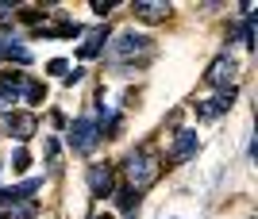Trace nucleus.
Segmentation results:
<instances>
[{"label": "nucleus", "mask_w": 258, "mask_h": 219, "mask_svg": "<svg viewBox=\"0 0 258 219\" xmlns=\"http://www.w3.org/2000/svg\"><path fill=\"white\" fill-rule=\"evenodd\" d=\"M4 62H16V66H27V62H31V54H27L23 46H12V43H8V50H4Z\"/></svg>", "instance_id": "obj_16"}, {"label": "nucleus", "mask_w": 258, "mask_h": 219, "mask_svg": "<svg viewBox=\"0 0 258 219\" xmlns=\"http://www.w3.org/2000/svg\"><path fill=\"white\" fill-rule=\"evenodd\" d=\"M197 150H201L197 131H177V139H173V162H189Z\"/></svg>", "instance_id": "obj_7"}, {"label": "nucleus", "mask_w": 258, "mask_h": 219, "mask_svg": "<svg viewBox=\"0 0 258 219\" xmlns=\"http://www.w3.org/2000/svg\"><path fill=\"white\" fill-rule=\"evenodd\" d=\"M89 192L93 196H112L116 192V169L112 165H93L89 169Z\"/></svg>", "instance_id": "obj_5"}, {"label": "nucleus", "mask_w": 258, "mask_h": 219, "mask_svg": "<svg viewBox=\"0 0 258 219\" xmlns=\"http://www.w3.org/2000/svg\"><path fill=\"white\" fill-rule=\"evenodd\" d=\"M135 20H143V23H166V20H170V4L139 0V4H135Z\"/></svg>", "instance_id": "obj_8"}, {"label": "nucleus", "mask_w": 258, "mask_h": 219, "mask_svg": "<svg viewBox=\"0 0 258 219\" xmlns=\"http://www.w3.org/2000/svg\"><path fill=\"white\" fill-rule=\"evenodd\" d=\"M100 50H104V27H93V35H89L85 43H81V50H77V58H97Z\"/></svg>", "instance_id": "obj_10"}, {"label": "nucleus", "mask_w": 258, "mask_h": 219, "mask_svg": "<svg viewBox=\"0 0 258 219\" xmlns=\"http://www.w3.org/2000/svg\"><path fill=\"white\" fill-rule=\"evenodd\" d=\"M85 27H77L74 20H62V23H39V35L43 39H77Z\"/></svg>", "instance_id": "obj_9"}, {"label": "nucleus", "mask_w": 258, "mask_h": 219, "mask_svg": "<svg viewBox=\"0 0 258 219\" xmlns=\"http://www.w3.org/2000/svg\"><path fill=\"white\" fill-rule=\"evenodd\" d=\"M235 96H239V88H235V85H224V88H216V100H212V104H216L220 112H227L231 104H235Z\"/></svg>", "instance_id": "obj_12"}, {"label": "nucleus", "mask_w": 258, "mask_h": 219, "mask_svg": "<svg viewBox=\"0 0 258 219\" xmlns=\"http://www.w3.org/2000/svg\"><path fill=\"white\" fill-rule=\"evenodd\" d=\"M97 123L89 120V116H81V120H74V127H70V146H74V154H93V146H97Z\"/></svg>", "instance_id": "obj_3"}, {"label": "nucleus", "mask_w": 258, "mask_h": 219, "mask_svg": "<svg viewBox=\"0 0 258 219\" xmlns=\"http://www.w3.org/2000/svg\"><path fill=\"white\" fill-rule=\"evenodd\" d=\"M8 215L12 219H35V204H31V200H12Z\"/></svg>", "instance_id": "obj_13"}, {"label": "nucleus", "mask_w": 258, "mask_h": 219, "mask_svg": "<svg viewBox=\"0 0 258 219\" xmlns=\"http://www.w3.org/2000/svg\"><path fill=\"white\" fill-rule=\"evenodd\" d=\"M46 162H50V173L62 169V146H58V139H46Z\"/></svg>", "instance_id": "obj_14"}, {"label": "nucleus", "mask_w": 258, "mask_h": 219, "mask_svg": "<svg viewBox=\"0 0 258 219\" xmlns=\"http://www.w3.org/2000/svg\"><path fill=\"white\" fill-rule=\"evenodd\" d=\"M46 69H50L54 77H66V73H70V62H66V58H54V62H50Z\"/></svg>", "instance_id": "obj_19"}, {"label": "nucleus", "mask_w": 258, "mask_h": 219, "mask_svg": "<svg viewBox=\"0 0 258 219\" xmlns=\"http://www.w3.org/2000/svg\"><path fill=\"white\" fill-rule=\"evenodd\" d=\"M16 20V8H12V4H0V23H12Z\"/></svg>", "instance_id": "obj_21"}, {"label": "nucleus", "mask_w": 258, "mask_h": 219, "mask_svg": "<svg viewBox=\"0 0 258 219\" xmlns=\"http://www.w3.org/2000/svg\"><path fill=\"white\" fill-rule=\"evenodd\" d=\"M16 16L27 20V23H35V20H39V8H16Z\"/></svg>", "instance_id": "obj_20"}, {"label": "nucleus", "mask_w": 258, "mask_h": 219, "mask_svg": "<svg viewBox=\"0 0 258 219\" xmlns=\"http://www.w3.org/2000/svg\"><path fill=\"white\" fill-rule=\"evenodd\" d=\"M151 50H154V43L147 39V35H139V31H119L116 39L104 46V58H108V62H127V58L151 54Z\"/></svg>", "instance_id": "obj_2"}, {"label": "nucleus", "mask_w": 258, "mask_h": 219, "mask_svg": "<svg viewBox=\"0 0 258 219\" xmlns=\"http://www.w3.org/2000/svg\"><path fill=\"white\" fill-rule=\"evenodd\" d=\"M235 58H231V54H224V58H216V62H212V66H208V85H216V88H224V85H231V77H235Z\"/></svg>", "instance_id": "obj_6"}, {"label": "nucleus", "mask_w": 258, "mask_h": 219, "mask_svg": "<svg viewBox=\"0 0 258 219\" xmlns=\"http://www.w3.org/2000/svg\"><path fill=\"white\" fill-rule=\"evenodd\" d=\"M93 12H97V16H108V12H112V4H104V0H93Z\"/></svg>", "instance_id": "obj_22"}, {"label": "nucleus", "mask_w": 258, "mask_h": 219, "mask_svg": "<svg viewBox=\"0 0 258 219\" xmlns=\"http://www.w3.org/2000/svg\"><path fill=\"white\" fill-rule=\"evenodd\" d=\"M112 196H116L119 211H131V208H135V200H139V192H131V188L123 185V188H116V192H112Z\"/></svg>", "instance_id": "obj_15"}, {"label": "nucleus", "mask_w": 258, "mask_h": 219, "mask_svg": "<svg viewBox=\"0 0 258 219\" xmlns=\"http://www.w3.org/2000/svg\"><path fill=\"white\" fill-rule=\"evenodd\" d=\"M197 116H201V120H220V116H224V112L216 108L212 100H201V104H197Z\"/></svg>", "instance_id": "obj_17"}, {"label": "nucleus", "mask_w": 258, "mask_h": 219, "mask_svg": "<svg viewBox=\"0 0 258 219\" xmlns=\"http://www.w3.org/2000/svg\"><path fill=\"white\" fill-rule=\"evenodd\" d=\"M43 92H46V88L39 85V81H20V100H27V104H39Z\"/></svg>", "instance_id": "obj_11"}, {"label": "nucleus", "mask_w": 258, "mask_h": 219, "mask_svg": "<svg viewBox=\"0 0 258 219\" xmlns=\"http://www.w3.org/2000/svg\"><path fill=\"white\" fill-rule=\"evenodd\" d=\"M27 165H31V154H27V150H23V146H20V150L12 154V169H20V173H23Z\"/></svg>", "instance_id": "obj_18"}, {"label": "nucleus", "mask_w": 258, "mask_h": 219, "mask_svg": "<svg viewBox=\"0 0 258 219\" xmlns=\"http://www.w3.org/2000/svg\"><path fill=\"white\" fill-rule=\"evenodd\" d=\"M154 181H158V158H154V150H135L127 158V181H123V185H127L131 192H143V188H151Z\"/></svg>", "instance_id": "obj_1"}, {"label": "nucleus", "mask_w": 258, "mask_h": 219, "mask_svg": "<svg viewBox=\"0 0 258 219\" xmlns=\"http://www.w3.org/2000/svg\"><path fill=\"white\" fill-rule=\"evenodd\" d=\"M4 131H8L16 143H27V139L39 131V120H35L31 112H8V120H4Z\"/></svg>", "instance_id": "obj_4"}]
</instances>
